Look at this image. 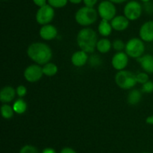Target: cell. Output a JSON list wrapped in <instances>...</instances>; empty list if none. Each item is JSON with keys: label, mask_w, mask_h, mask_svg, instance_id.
I'll return each instance as SVG.
<instances>
[{"label": "cell", "mask_w": 153, "mask_h": 153, "mask_svg": "<svg viewBox=\"0 0 153 153\" xmlns=\"http://www.w3.org/2000/svg\"><path fill=\"white\" fill-rule=\"evenodd\" d=\"M28 58L39 65H44L51 61L52 50L49 46L41 42L33 43L27 49Z\"/></svg>", "instance_id": "1"}, {"label": "cell", "mask_w": 153, "mask_h": 153, "mask_svg": "<svg viewBox=\"0 0 153 153\" xmlns=\"http://www.w3.org/2000/svg\"><path fill=\"white\" fill-rule=\"evenodd\" d=\"M76 41L81 50L87 53H93L97 49L98 42L97 32L91 28H84L79 31Z\"/></svg>", "instance_id": "2"}, {"label": "cell", "mask_w": 153, "mask_h": 153, "mask_svg": "<svg viewBox=\"0 0 153 153\" xmlns=\"http://www.w3.org/2000/svg\"><path fill=\"white\" fill-rule=\"evenodd\" d=\"M98 15V11L94 7L84 6L76 11L75 19L79 25L82 26H88L96 22Z\"/></svg>", "instance_id": "3"}, {"label": "cell", "mask_w": 153, "mask_h": 153, "mask_svg": "<svg viewBox=\"0 0 153 153\" xmlns=\"http://www.w3.org/2000/svg\"><path fill=\"white\" fill-rule=\"evenodd\" d=\"M115 82L120 88L129 90L137 85L136 75L128 70H120L115 76Z\"/></svg>", "instance_id": "4"}, {"label": "cell", "mask_w": 153, "mask_h": 153, "mask_svg": "<svg viewBox=\"0 0 153 153\" xmlns=\"http://www.w3.org/2000/svg\"><path fill=\"white\" fill-rule=\"evenodd\" d=\"M143 40L140 38L134 37L128 40L126 43V53L129 57L137 59L143 55L145 51V45Z\"/></svg>", "instance_id": "5"}, {"label": "cell", "mask_w": 153, "mask_h": 153, "mask_svg": "<svg viewBox=\"0 0 153 153\" xmlns=\"http://www.w3.org/2000/svg\"><path fill=\"white\" fill-rule=\"evenodd\" d=\"M98 14L102 19L111 21L116 16L117 8L114 4L109 0L102 1L97 8Z\"/></svg>", "instance_id": "6"}, {"label": "cell", "mask_w": 153, "mask_h": 153, "mask_svg": "<svg viewBox=\"0 0 153 153\" xmlns=\"http://www.w3.org/2000/svg\"><path fill=\"white\" fill-rule=\"evenodd\" d=\"M55 16V10L54 7L46 4V5L39 7L36 13V21L41 25L49 24L54 19Z\"/></svg>", "instance_id": "7"}, {"label": "cell", "mask_w": 153, "mask_h": 153, "mask_svg": "<svg viewBox=\"0 0 153 153\" xmlns=\"http://www.w3.org/2000/svg\"><path fill=\"white\" fill-rule=\"evenodd\" d=\"M143 12V7L141 4L135 0H131L126 3L123 9L124 16L129 20L134 21L140 17Z\"/></svg>", "instance_id": "8"}, {"label": "cell", "mask_w": 153, "mask_h": 153, "mask_svg": "<svg viewBox=\"0 0 153 153\" xmlns=\"http://www.w3.org/2000/svg\"><path fill=\"white\" fill-rule=\"evenodd\" d=\"M24 78L25 80L31 83L38 82L43 77V67L39 64H31L25 68L24 70Z\"/></svg>", "instance_id": "9"}, {"label": "cell", "mask_w": 153, "mask_h": 153, "mask_svg": "<svg viewBox=\"0 0 153 153\" xmlns=\"http://www.w3.org/2000/svg\"><path fill=\"white\" fill-rule=\"evenodd\" d=\"M128 63V55L126 52H117L114 55L111 59V65L115 70H123L127 67Z\"/></svg>", "instance_id": "10"}, {"label": "cell", "mask_w": 153, "mask_h": 153, "mask_svg": "<svg viewBox=\"0 0 153 153\" xmlns=\"http://www.w3.org/2000/svg\"><path fill=\"white\" fill-rule=\"evenodd\" d=\"M139 35L144 42H153V20L147 21L141 25Z\"/></svg>", "instance_id": "11"}, {"label": "cell", "mask_w": 153, "mask_h": 153, "mask_svg": "<svg viewBox=\"0 0 153 153\" xmlns=\"http://www.w3.org/2000/svg\"><path fill=\"white\" fill-rule=\"evenodd\" d=\"M39 34L43 40H52L56 38L58 36V30L56 27L54 26L53 25L46 24V25H42L39 31Z\"/></svg>", "instance_id": "12"}, {"label": "cell", "mask_w": 153, "mask_h": 153, "mask_svg": "<svg viewBox=\"0 0 153 153\" xmlns=\"http://www.w3.org/2000/svg\"><path fill=\"white\" fill-rule=\"evenodd\" d=\"M111 24L114 30L123 31L128 28L129 25V19L124 15H118L111 21Z\"/></svg>", "instance_id": "13"}, {"label": "cell", "mask_w": 153, "mask_h": 153, "mask_svg": "<svg viewBox=\"0 0 153 153\" xmlns=\"http://www.w3.org/2000/svg\"><path fill=\"white\" fill-rule=\"evenodd\" d=\"M88 53L83 50L76 51L71 57V62L75 67H82L87 64L88 61Z\"/></svg>", "instance_id": "14"}, {"label": "cell", "mask_w": 153, "mask_h": 153, "mask_svg": "<svg viewBox=\"0 0 153 153\" xmlns=\"http://www.w3.org/2000/svg\"><path fill=\"white\" fill-rule=\"evenodd\" d=\"M137 62L140 63L141 68L147 73H153V55L146 54L137 58Z\"/></svg>", "instance_id": "15"}, {"label": "cell", "mask_w": 153, "mask_h": 153, "mask_svg": "<svg viewBox=\"0 0 153 153\" xmlns=\"http://www.w3.org/2000/svg\"><path fill=\"white\" fill-rule=\"evenodd\" d=\"M16 90L10 86H5L0 91V100L3 103H9L15 98Z\"/></svg>", "instance_id": "16"}, {"label": "cell", "mask_w": 153, "mask_h": 153, "mask_svg": "<svg viewBox=\"0 0 153 153\" xmlns=\"http://www.w3.org/2000/svg\"><path fill=\"white\" fill-rule=\"evenodd\" d=\"M112 25L109 21L106 19H102L98 25V31L100 35L103 37H108L110 35L112 32Z\"/></svg>", "instance_id": "17"}, {"label": "cell", "mask_w": 153, "mask_h": 153, "mask_svg": "<svg viewBox=\"0 0 153 153\" xmlns=\"http://www.w3.org/2000/svg\"><path fill=\"white\" fill-rule=\"evenodd\" d=\"M142 98V94L138 90H131L127 97V102L131 105H135L138 104Z\"/></svg>", "instance_id": "18"}, {"label": "cell", "mask_w": 153, "mask_h": 153, "mask_svg": "<svg viewBox=\"0 0 153 153\" xmlns=\"http://www.w3.org/2000/svg\"><path fill=\"white\" fill-rule=\"evenodd\" d=\"M112 43L107 38H102L98 40L97 44V49L102 54H105L111 50Z\"/></svg>", "instance_id": "19"}, {"label": "cell", "mask_w": 153, "mask_h": 153, "mask_svg": "<svg viewBox=\"0 0 153 153\" xmlns=\"http://www.w3.org/2000/svg\"><path fill=\"white\" fill-rule=\"evenodd\" d=\"M13 111L17 114H22L25 113L27 110V103L22 98L16 100L13 104Z\"/></svg>", "instance_id": "20"}, {"label": "cell", "mask_w": 153, "mask_h": 153, "mask_svg": "<svg viewBox=\"0 0 153 153\" xmlns=\"http://www.w3.org/2000/svg\"><path fill=\"white\" fill-rule=\"evenodd\" d=\"M58 67L54 63L49 62L43 66V74L46 76H49V77L54 76L55 75H56V73H58Z\"/></svg>", "instance_id": "21"}, {"label": "cell", "mask_w": 153, "mask_h": 153, "mask_svg": "<svg viewBox=\"0 0 153 153\" xmlns=\"http://www.w3.org/2000/svg\"><path fill=\"white\" fill-rule=\"evenodd\" d=\"M14 111H13V106L10 105H7V103H4V105H2L1 107V116L3 118L6 120H9L10 118H12V117L13 116V114H14Z\"/></svg>", "instance_id": "22"}, {"label": "cell", "mask_w": 153, "mask_h": 153, "mask_svg": "<svg viewBox=\"0 0 153 153\" xmlns=\"http://www.w3.org/2000/svg\"><path fill=\"white\" fill-rule=\"evenodd\" d=\"M69 0H48V4L54 8H61L65 7Z\"/></svg>", "instance_id": "23"}, {"label": "cell", "mask_w": 153, "mask_h": 153, "mask_svg": "<svg viewBox=\"0 0 153 153\" xmlns=\"http://www.w3.org/2000/svg\"><path fill=\"white\" fill-rule=\"evenodd\" d=\"M136 79H137V83L141 84V85H143V84L146 83L149 80L148 73H146V72H141V73H137L136 75Z\"/></svg>", "instance_id": "24"}, {"label": "cell", "mask_w": 153, "mask_h": 153, "mask_svg": "<svg viewBox=\"0 0 153 153\" xmlns=\"http://www.w3.org/2000/svg\"><path fill=\"white\" fill-rule=\"evenodd\" d=\"M112 47L114 48V49H115L117 52H121L123 49H125L126 44L122 40H120V39H117V40H115L112 43Z\"/></svg>", "instance_id": "25"}, {"label": "cell", "mask_w": 153, "mask_h": 153, "mask_svg": "<svg viewBox=\"0 0 153 153\" xmlns=\"http://www.w3.org/2000/svg\"><path fill=\"white\" fill-rule=\"evenodd\" d=\"M19 153H39L38 149L32 145H25L19 150Z\"/></svg>", "instance_id": "26"}, {"label": "cell", "mask_w": 153, "mask_h": 153, "mask_svg": "<svg viewBox=\"0 0 153 153\" xmlns=\"http://www.w3.org/2000/svg\"><path fill=\"white\" fill-rule=\"evenodd\" d=\"M142 92L146 94H151L153 92V82L149 80L147 82L142 85Z\"/></svg>", "instance_id": "27"}, {"label": "cell", "mask_w": 153, "mask_h": 153, "mask_svg": "<svg viewBox=\"0 0 153 153\" xmlns=\"http://www.w3.org/2000/svg\"><path fill=\"white\" fill-rule=\"evenodd\" d=\"M16 95L19 97V98H22L25 97L27 94V89L24 85H19L16 89Z\"/></svg>", "instance_id": "28"}, {"label": "cell", "mask_w": 153, "mask_h": 153, "mask_svg": "<svg viewBox=\"0 0 153 153\" xmlns=\"http://www.w3.org/2000/svg\"><path fill=\"white\" fill-rule=\"evenodd\" d=\"M98 0H83V2L85 4V6L88 7H94L97 4Z\"/></svg>", "instance_id": "29"}, {"label": "cell", "mask_w": 153, "mask_h": 153, "mask_svg": "<svg viewBox=\"0 0 153 153\" xmlns=\"http://www.w3.org/2000/svg\"><path fill=\"white\" fill-rule=\"evenodd\" d=\"M33 2L37 7H40L42 6H44L46 4H48V0H33Z\"/></svg>", "instance_id": "30"}, {"label": "cell", "mask_w": 153, "mask_h": 153, "mask_svg": "<svg viewBox=\"0 0 153 153\" xmlns=\"http://www.w3.org/2000/svg\"><path fill=\"white\" fill-rule=\"evenodd\" d=\"M60 153H77V152H76V150H74V149L71 147H64L61 149Z\"/></svg>", "instance_id": "31"}, {"label": "cell", "mask_w": 153, "mask_h": 153, "mask_svg": "<svg viewBox=\"0 0 153 153\" xmlns=\"http://www.w3.org/2000/svg\"><path fill=\"white\" fill-rule=\"evenodd\" d=\"M42 153H57V152L56 151H55L54 149H52V148L46 147L44 149H43Z\"/></svg>", "instance_id": "32"}, {"label": "cell", "mask_w": 153, "mask_h": 153, "mask_svg": "<svg viewBox=\"0 0 153 153\" xmlns=\"http://www.w3.org/2000/svg\"><path fill=\"white\" fill-rule=\"evenodd\" d=\"M146 123L149 125H153V115L152 116H149L146 117Z\"/></svg>", "instance_id": "33"}, {"label": "cell", "mask_w": 153, "mask_h": 153, "mask_svg": "<svg viewBox=\"0 0 153 153\" xmlns=\"http://www.w3.org/2000/svg\"><path fill=\"white\" fill-rule=\"evenodd\" d=\"M109 1L113 2L114 4H122V3H124L125 1H126L127 0H109Z\"/></svg>", "instance_id": "34"}, {"label": "cell", "mask_w": 153, "mask_h": 153, "mask_svg": "<svg viewBox=\"0 0 153 153\" xmlns=\"http://www.w3.org/2000/svg\"><path fill=\"white\" fill-rule=\"evenodd\" d=\"M70 3L72 4H78L79 3H81L82 1H83V0H69Z\"/></svg>", "instance_id": "35"}, {"label": "cell", "mask_w": 153, "mask_h": 153, "mask_svg": "<svg viewBox=\"0 0 153 153\" xmlns=\"http://www.w3.org/2000/svg\"><path fill=\"white\" fill-rule=\"evenodd\" d=\"M140 1L143 3H147L149 2V1H150V0H140Z\"/></svg>", "instance_id": "36"}, {"label": "cell", "mask_w": 153, "mask_h": 153, "mask_svg": "<svg viewBox=\"0 0 153 153\" xmlns=\"http://www.w3.org/2000/svg\"><path fill=\"white\" fill-rule=\"evenodd\" d=\"M142 153H149V152H142Z\"/></svg>", "instance_id": "37"}]
</instances>
